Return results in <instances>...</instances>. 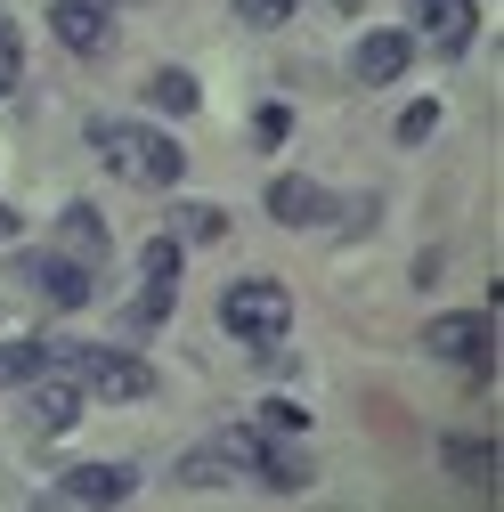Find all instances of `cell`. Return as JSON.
<instances>
[{"instance_id":"1","label":"cell","mask_w":504,"mask_h":512,"mask_svg":"<svg viewBox=\"0 0 504 512\" xmlns=\"http://www.w3.org/2000/svg\"><path fill=\"white\" fill-rule=\"evenodd\" d=\"M90 147L122 187H179V171H187V155L147 122H90Z\"/></svg>"},{"instance_id":"2","label":"cell","mask_w":504,"mask_h":512,"mask_svg":"<svg viewBox=\"0 0 504 512\" xmlns=\"http://www.w3.org/2000/svg\"><path fill=\"white\" fill-rule=\"evenodd\" d=\"M220 326H228V334H244L252 350H277V342H285V326H293V293H285L277 277H244V285H228V293H220Z\"/></svg>"},{"instance_id":"3","label":"cell","mask_w":504,"mask_h":512,"mask_svg":"<svg viewBox=\"0 0 504 512\" xmlns=\"http://www.w3.org/2000/svg\"><path fill=\"white\" fill-rule=\"evenodd\" d=\"M66 366L82 382V399H147L155 391V366L131 358V350H74L66 342Z\"/></svg>"},{"instance_id":"4","label":"cell","mask_w":504,"mask_h":512,"mask_svg":"<svg viewBox=\"0 0 504 512\" xmlns=\"http://www.w3.org/2000/svg\"><path fill=\"white\" fill-rule=\"evenodd\" d=\"M57 366H66V350H57ZM25 423H33V439H57V431H74L82 423V382H74V366L66 374H33L25 382Z\"/></svg>"},{"instance_id":"5","label":"cell","mask_w":504,"mask_h":512,"mask_svg":"<svg viewBox=\"0 0 504 512\" xmlns=\"http://www.w3.org/2000/svg\"><path fill=\"white\" fill-rule=\"evenodd\" d=\"M17 285L25 293H41V301H57V309H82L98 285H90V269L82 261H66V252H25L17 261Z\"/></svg>"},{"instance_id":"6","label":"cell","mask_w":504,"mask_h":512,"mask_svg":"<svg viewBox=\"0 0 504 512\" xmlns=\"http://www.w3.org/2000/svg\"><path fill=\"white\" fill-rule=\"evenodd\" d=\"M326 212H334V196H326L318 179H301V171H277V179H269V220H285V228H318Z\"/></svg>"},{"instance_id":"7","label":"cell","mask_w":504,"mask_h":512,"mask_svg":"<svg viewBox=\"0 0 504 512\" xmlns=\"http://www.w3.org/2000/svg\"><path fill=\"white\" fill-rule=\"evenodd\" d=\"M423 350H431V358L488 366V317H480V309H464V317H439V326H423Z\"/></svg>"},{"instance_id":"8","label":"cell","mask_w":504,"mask_h":512,"mask_svg":"<svg viewBox=\"0 0 504 512\" xmlns=\"http://www.w3.org/2000/svg\"><path fill=\"white\" fill-rule=\"evenodd\" d=\"M131 488H139L131 464H82V472L57 480V496H66V504H131Z\"/></svg>"},{"instance_id":"9","label":"cell","mask_w":504,"mask_h":512,"mask_svg":"<svg viewBox=\"0 0 504 512\" xmlns=\"http://www.w3.org/2000/svg\"><path fill=\"white\" fill-rule=\"evenodd\" d=\"M407 57H415V33H366L358 41V90H383V82H399L407 74Z\"/></svg>"},{"instance_id":"10","label":"cell","mask_w":504,"mask_h":512,"mask_svg":"<svg viewBox=\"0 0 504 512\" xmlns=\"http://www.w3.org/2000/svg\"><path fill=\"white\" fill-rule=\"evenodd\" d=\"M407 9H415V25H423L439 49H464L472 25H480V0H407Z\"/></svg>"},{"instance_id":"11","label":"cell","mask_w":504,"mask_h":512,"mask_svg":"<svg viewBox=\"0 0 504 512\" xmlns=\"http://www.w3.org/2000/svg\"><path fill=\"white\" fill-rule=\"evenodd\" d=\"M49 33L66 41L74 57H98V49H106V9H90V0H57V9H49Z\"/></svg>"},{"instance_id":"12","label":"cell","mask_w":504,"mask_h":512,"mask_svg":"<svg viewBox=\"0 0 504 512\" xmlns=\"http://www.w3.org/2000/svg\"><path fill=\"white\" fill-rule=\"evenodd\" d=\"M57 350L66 342H0V391H9V382H33L41 366H57Z\"/></svg>"},{"instance_id":"13","label":"cell","mask_w":504,"mask_h":512,"mask_svg":"<svg viewBox=\"0 0 504 512\" xmlns=\"http://www.w3.org/2000/svg\"><path fill=\"white\" fill-rule=\"evenodd\" d=\"M66 261H82V269H90V261H106V220H98L90 204H74V212H66Z\"/></svg>"},{"instance_id":"14","label":"cell","mask_w":504,"mask_h":512,"mask_svg":"<svg viewBox=\"0 0 504 512\" xmlns=\"http://www.w3.org/2000/svg\"><path fill=\"white\" fill-rule=\"evenodd\" d=\"M147 98H155L163 114H196V74H179V66H171V74L147 82Z\"/></svg>"},{"instance_id":"15","label":"cell","mask_w":504,"mask_h":512,"mask_svg":"<svg viewBox=\"0 0 504 512\" xmlns=\"http://www.w3.org/2000/svg\"><path fill=\"white\" fill-rule=\"evenodd\" d=\"M179 236L212 244V236H228V212H220V204H187V212H179Z\"/></svg>"},{"instance_id":"16","label":"cell","mask_w":504,"mask_h":512,"mask_svg":"<svg viewBox=\"0 0 504 512\" xmlns=\"http://www.w3.org/2000/svg\"><path fill=\"white\" fill-rule=\"evenodd\" d=\"M139 269H147V277H163V285H171V277H179V244H171V236H155V244H147V252H139Z\"/></svg>"},{"instance_id":"17","label":"cell","mask_w":504,"mask_h":512,"mask_svg":"<svg viewBox=\"0 0 504 512\" xmlns=\"http://www.w3.org/2000/svg\"><path fill=\"white\" fill-rule=\"evenodd\" d=\"M293 9H301V0H236V17H244V25H285Z\"/></svg>"},{"instance_id":"18","label":"cell","mask_w":504,"mask_h":512,"mask_svg":"<svg viewBox=\"0 0 504 512\" xmlns=\"http://www.w3.org/2000/svg\"><path fill=\"white\" fill-rule=\"evenodd\" d=\"M17 74H25V49H17V33H9V25H0V98L17 90Z\"/></svg>"},{"instance_id":"19","label":"cell","mask_w":504,"mask_h":512,"mask_svg":"<svg viewBox=\"0 0 504 512\" xmlns=\"http://www.w3.org/2000/svg\"><path fill=\"white\" fill-rule=\"evenodd\" d=\"M431 131H439V106H431V98L399 114V139H431Z\"/></svg>"},{"instance_id":"20","label":"cell","mask_w":504,"mask_h":512,"mask_svg":"<svg viewBox=\"0 0 504 512\" xmlns=\"http://www.w3.org/2000/svg\"><path fill=\"white\" fill-rule=\"evenodd\" d=\"M301 423H309V415H301L293 399H269V407H261V431H301Z\"/></svg>"},{"instance_id":"21","label":"cell","mask_w":504,"mask_h":512,"mask_svg":"<svg viewBox=\"0 0 504 512\" xmlns=\"http://www.w3.org/2000/svg\"><path fill=\"white\" fill-rule=\"evenodd\" d=\"M9 228H17V212H9V204H0V236H9Z\"/></svg>"},{"instance_id":"22","label":"cell","mask_w":504,"mask_h":512,"mask_svg":"<svg viewBox=\"0 0 504 512\" xmlns=\"http://www.w3.org/2000/svg\"><path fill=\"white\" fill-rule=\"evenodd\" d=\"M334 9H342V17H358V9H366V0H334Z\"/></svg>"}]
</instances>
